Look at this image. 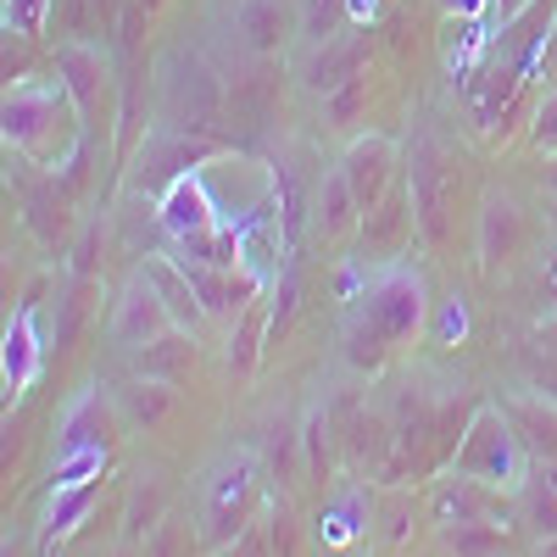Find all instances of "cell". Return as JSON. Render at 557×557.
<instances>
[{"label": "cell", "instance_id": "6da1fadb", "mask_svg": "<svg viewBox=\"0 0 557 557\" xmlns=\"http://www.w3.org/2000/svg\"><path fill=\"white\" fill-rule=\"evenodd\" d=\"M430 323V285L412 262H385L374 278L346 296V318H341V346L357 374H380V368L424 335Z\"/></svg>", "mask_w": 557, "mask_h": 557}, {"label": "cell", "instance_id": "7a4b0ae2", "mask_svg": "<svg viewBox=\"0 0 557 557\" xmlns=\"http://www.w3.org/2000/svg\"><path fill=\"white\" fill-rule=\"evenodd\" d=\"M84 112L67 96V84L57 78H17L7 89V107H0V134L17 157H28L34 168H62L78 146Z\"/></svg>", "mask_w": 557, "mask_h": 557}, {"label": "cell", "instance_id": "3957f363", "mask_svg": "<svg viewBox=\"0 0 557 557\" xmlns=\"http://www.w3.org/2000/svg\"><path fill=\"white\" fill-rule=\"evenodd\" d=\"M407 190H412V218H418V240L441 251L451 240V218H457V162L435 134H418L407 151Z\"/></svg>", "mask_w": 557, "mask_h": 557}, {"label": "cell", "instance_id": "277c9868", "mask_svg": "<svg viewBox=\"0 0 557 557\" xmlns=\"http://www.w3.org/2000/svg\"><path fill=\"white\" fill-rule=\"evenodd\" d=\"M257 507H262V480H257V462L251 457H228L212 469L207 480V502H201V530L196 541L207 552H228L251 524H257Z\"/></svg>", "mask_w": 557, "mask_h": 557}, {"label": "cell", "instance_id": "5b68a950", "mask_svg": "<svg viewBox=\"0 0 557 557\" xmlns=\"http://www.w3.org/2000/svg\"><path fill=\"white\" fill-rule=\"evenodd\" d=\"M451 469L469 474V480H485V485H502V491H519V480L530 474V451L519 446V435L502 418V407L480 401V412L469 418V430H462V441H457Z\"/></svg>", "mask_w": 557, "mask_h": 557}, {"label": "cell", "instance_id": "8992f818", "mask_svg": "<svg viewBox=\"0 0 557 557\" xmlns=\"http://www.w3.org/2000/svg\"><path fill=\"white\" fill-rule=\"evenodd\" d=\"M524 84H530V67L507 62V57H496L480 78H469V117H474V128L491 139V146H502L507 128H513Z\"/></svg>", "mask_w": 557, "mask_h": 557}, {"label": "cell", "instance_id": "52a82bcc", "mask_svg": "<svg viewBox=\"0 0 557 557\" xmlns=\"http://www.w3.org/2000/svg\"><path fill=\"white\" fill-rule=\"evenodd\" d=\"M430 519H435V524H491V519H513V491L446 469V474L430 485ZM513 524H519V519H513Z\"/></svg>", "mask_w": 557, "mask_h": 557}, {"label": "cell", "instance_id": "ba28073f", "mask_svg": "<svg viewBox=\"0 0 557 557\" xmlns=\"http://www.w3.org/2000/svg\"><path fill=\"white\" fill-rule=\"evenodd\" d=\"M335 430H341V457L351 474H385L391 462V418L374 412L362 396H341L335 407Z\"/></svg>", "mask_w": 557, "mask_h": 557}, {"label": "cell", "instance_id": "9c48e42d", "mask_svg": "<svg viewBox=\"0 0 557 557\" xmlns=\"http://www.w3.org/2000/svg\"><path fill=\"white\" fill-rule=\"evenodd\" d=\"M168 330H178V323H173L162 290L151 285V273H134L123 285V296H117V307H112V341L123 351H139V346L162 341Z\"/></svg>", "mask_w": 557, "mask_h": 557}, {"label": "cell", "instance_id": "30bf717a", "mask_svg": "<svg viewBox=\"0 0 557 557\" xmlns=\"http://www.w3.org/2000/svg\"><path fill=\"white\" fill-rule=\"evenodd\" d=\"M341 173H346V184H351L357 207L368 212V207H380V201L391 196V184H396L407 168H401L396 139H385V134H357L351 146H346V157H341Z\"/></svg>", "mask_w": 557, "mask_h": 557}, {"label": "cell", "instance_id": "8fae6325", "mask_svg": "<svg viewBox=\"0 0 557 557\" xmlns=\"http://www.w3.org/2000/svg\"><path fill=\"white\" fill-rule=\"evenodd\" d=\"M157 223H162V235H168L173 246H178V240H196V235H212V228L223 223V212H218V201H212V190H207L201 168L184 173V178H173L168 190L157 196Z\"/></svg>", "mask_w": 557, "mask_h": 557}, {"label": "cell", "instance_id": "7c38bea8", "mask_svg": "<svg viewBox=\"0 0 557 557\" xmlns=\"http://www.w3.org/2000/svg\"><path fill=\"white\" fill-rule=\"evenodd\" d=\"M418 235V218H412V190H407V173L391 184V196L380 207H368L362 223H357V246L362 257H380L391 262L396 251H407V240Z\"/></svg>", "mask_w": 557, "mask_h": 557}, {"label": "cell", "instance_id": "4fadbf2b", "mask_svg": "<svg viewBox=\"0 0 557 557\" xmlns=\"http://www.w3.org/2000/svg\"><path fill=\"white\" fill-rule=\"evenodd\" d=\"M117 418H123L117 396H107L101 385H96V391H84V396L67 407V418H62L57 457H67V451H112V441H117Z\"/></svg>", "mask_w": 557, "mask_h": 557}, {"label": "cell", "instance_id": "5bb4252c", "mask_svg": "<svg viewBox=\"0 0 557 557\" xmlns=\"http://www.w3.org/2000/svg\"><path fill=\"white\" fill-rule=\"evenodd\" d=\"M57 78L67 84V96L78 101L84 123H96V117L107 112V89H112V73H107V62H101V51H96V45H78V39H67L62 51H57Z\"/></svg>", "mask_w": 557, "mask_h": 557}, {"label": "cell", "instance_id": "9a60e30c", "mask_svg": "<svg viewBox=\"0 0 557 557\" xmlns=\"http://www.w3.org/2000/svg\"><path fill=\"white\" fill-rule=\"evenodd\" d=\"M223 146L218 139H207V134H168V139H151L146 146V157H139V184H157L162 178V190L173 178H184V173H196L201 162H212Z\"/></svg>", "mask_w": 557, "mask_h": 557}, {"label": "cell", "instance_id": "2e32d148", "mask_svg": "<svg viewBox=\"0 0 557 557\" xmlns=\"http://www.w3.org/2000/svg\"><path fill=\"white\" fill-rule=\"evenodd\" d=\"M39 362H45V346H39V330H34V301H23L7 323V341H0V380H7V396H23L39 380Z\"/></svg>", "mask_w": 557, "mask_h": 557}, {"label": "cell", "instance_id": "e0dca14e", "mask_svg": "<svg viewBox=\"0 0 557 557\" xmlns=\"http://www.w3.org/2000/svg\"><path fill=\"white\" fill-rule=\"evenodd\" d=\"M502 418L513 424L519 446L530 451V462H557V401L530 391V396H507Z\"/></svg>", "mask_w": 557, "mask_h": 557}, {"label": "cell", "instance_id": "ac0fdd59", "mask_svg": "<svg viewBox=\"0 0 557 557\" xmlns=\"http://www.w3.org/2000/svg\"><path fill=\"white\" fill-rule=\"evenodd\" d=\"M513 519L530 541L557 535V462H530V474L513 491Z\"/></svg>", "mask_w": 557, "mask_h": 557}, {"label": "cell", "instance_id": "d6986e66", "mask_svg": "<svg viewBox=\"0 0 557 557\" xmlns=\"http://www.w3.org/2000/svg\"><path fill=\"white\" fill-rule=\"evenodd\" d=\"M524 251V212L513 196H485L480 201V262L496 273Z\"/></svg>", "mask_w": 557, "mask_h": 557}, {"label": "cell", "instance_id": "ffe728a7", "mask_svg": "<svg viewBox=\"0 0 557 557\" xmlns=\"http://www.w3.org/2000/svg\"><path fill=\"white\" fill-rule=\"evenodd\" d=\"M196 368V335L190 330H168L162 341L128 351V374L134 380H162V385H184Z\"/></svg>", "mask_w": 557, "mask_h": 557}, {"label": "cell", "instance_id": "44dd1931", "mask_svg": "<svg viewBox=\"0 0 557 557\" xmlns=\"http://www.w3.org/2000/svg\"><path fill=\"white\" fill-rule=\"evenodd\" d=\"M441 546L451 557H524L519 524L513 519H491V524H435Z\"/></svg>", "mask_w": 557, "mask_h": 557}, {"label": "cell", "instance_id": "7402d4cb", "mask_svg": "<svg viewBox=\"0 0 557 557\" xmlns=\"http://www.w3.org/2000/svg\"><path fill=\"white\" fill-rule=\"evenodd\" d=\"M146 273H151V285L162 290V301H168V312H173V323H178V330L201 335V323H207V307H201L196 285H190V278H184V268L173 262V251H168V257H146Z\"/></svg>", "mask_w": 557, "mask_h": 557}, {"label": "cell", "instance_id": "603a6c76", "mask_svg": "<svg viewBox=\"0 0 557 557\" xmlns=\"http://www.w3.org/2000/svg\"><path fill=\"white\" fill-rule=\"evenodd\" d=\"M273 335V301L262 296L257 307H246L235 323H228V351H223V362H228V374L235 380H246L251 368L262 362V341Z\"/></svg>", "mask_w": 557, "mask_h": 557}, {"label": "cell", "instance_id": "cb8c5ba5", "mask_svg": "<svg viewBox=\"0 0 557 557\" xmlns=\"http://www.w3.org/2000/svg\"><path fill=\"white\" fill-rule=\"evenodd\" d=\"M357 73H368V34H341L318 51V62L307 67V84L318 89V96H330V89H341Z\"/></svg>", "mask_w": 557, "mask_h": 557}, {"label": "cell", "instance_id": "d4e9b609", "mask_svg": "<svg viewBox=\"0 0 557 557\" xmlns=\"http://www.w3.org/2000/svg\"><path fill=\"white\" fill-rule=\"evenodd\" d=\"M491 45H496L491 17H446V73L451 78H469Z\"/></svg>", "mask_w": 557, "mask_h": 557}, {"label": "cell", "instance_id": "484cf974", "mask_svg": "<svg viewBox=\"0 0 557 557\" xmlns=\"http://www.w3.org/2000/svg\"><path fill=\"white\" fill-rule=\"evenodd\" d=\"M101 480H107V474H101ZM101 480H84V485H62V491H51V513H45V546H51V541H67L89 513H96Z\"/></svg>", "mask_w": 557, "mask_h": 557}, {"label": "cell", "instance_id": "4316f807", "mask_svg": "<svg viewBox=\"0 0 557 557\" xmlns=\"http://www.w3.org/2000/svg\"><path fill=\"white\" fill-rule=\"evenodd\" d=\"M173 257H178V262H201V268H246V235H240L235 223H218L212 235L178 240Z\"/></svg>", "mask_w": 557, "mask_h": 557}, {"label": "cell", "instance_id": "83f0119b", "mask_svg": "<svg viewBox=\"0 0 557 557\" xmlns=\"http://www.w3.org/2000/svg\"><path fill=\"white\" fill-rule=\"evenodd\" d=\"M173 401H178V385H162V380H134L128 374V385L117 391L123 418H128V424H139V430H157L162 418L173 412Z\"/></svg>", "mask_w": 557, "mask_h": 557}, {"label": "cell", "instance_id": "f1b7e54d", "mask_svg": "<svg viewBox=\"0 0 557 557\" xmlns=\"http://www.w3.org/2000/svg\"><path fill=\"white\" fill-rule=\"evenodd\" d=\"M368 535V491L362 485H351L341 502H330L323 507V519H318V541L323 546H351V541H362Z\"/></svg>", "mask_w": 557, "mask_h": 557}, {"label": "cell", "instance_id": "f546056e", "mask_svg": "<svg viewBox=\"0 0 557 557\" xmlns=\"http://www.w3.org/2000/svg\"><path fill=\"white\" fill-rule=\"evenodd\" d=\"M357 223H362V207H357V196H351L346 173H341V168L323 173V184H318V228H323L330 240H341V235H351Z\"/></svg>", "mask_w": 557, "mask_h": 557}, {"label": "cell", "instance_id": "4dcf8cb0", "mask_svg": "<svg viewBox=\"0 0 557 557\" xmlns=\"http://www.w3.org/2000/svg\"><path fill=\"white\" fill-rule=\"evenodd\" d=\"M301 451H307V480H330L341 457V430H335V412L318 407L307 424H301Z\"/></svg>", "mask_w": 557, "mask_h": 557}, {"label": "cell", "instance_id": "1f68e13d", "mask_svg": "<svg viewBox=\"0 0 557 557\" xmlns=\"http://www.w3.org/2000/svg\"><path fill=\"white\" fill-rule=\"evenodd\" d=\"M235 28L246 34V45L257 57L278 51V39H285V0H240Z\"/></svg>", "mask_w": 557, "mask_h": 557}, {"label": "cell", "instance_id": "d6a6232c", "mask_svg": "<svg viewBox=\"0 0 557 557\" xmlns=\"http://www.w3.org/2000/svg\"><path fill=\"white\" fill-rule=\"evenodd\" d=\"M162 485L146 474V480H134L128 491V507H123V541H151L162 530Z\"/></svg>", "mask_w": 557, "mask_h": 557}, {"label": "cell", "instance_id": "836d02e7", "mask_svg": "<svg viewBox=\"0 0 557 557\" xmlns=\"http://www.w3.org/2000/svg\"><path fill=\"white\" fill-rule=\"evenodd\" d=\"M268 469H273L278 485H296L307 474V451H301V435L290 430V418H278L268 430Z\"/></svg>", "mask_w": 557, "mask_h": 557}, {"label": "cell", "instance_id": "e575fe53", "mask_svg": "<svg viewBox=\"0 0 557 557\" xmlns=\"http://www.w3.org/2000/svg\"><path fill=\"white\" fill-rule=\"evenodd\" d=\"M362 117H368V73L346 78L341 89H330V96H323V123H330V128L351 134Z\"/></svg>", "mask_w": 557, "mask_h": 557}, {"label": "cell", "instance_id": "d590c367", "mask_svg": "<svg viewBox=\"0 0 557 557\" xmlns=\"http://www.w3.org/2000/svg\"><path fill=\"white\" fill-rule=\"evenodd\" d=\"M346 23H351V7H346V0H307V12H301V34H307L312 45L341 39Z\"/></svg>", "mask_w": 557, "mask_h": 557}, {"label": "cell", "instance_id": "8d00e7d4", "mask_svg": "<svg viewBox=\"0 0 557 557\" xmlns=\"http://www.w3.org/2000/svg\"><path fill=\"white\" fill-rule=\"evenodd\" d=\"M262 524H268L273 557H296V546H301V519H296V507H290L285 496H273V502H268V513H262Z\"/></svg>", "mask_w": 557, "mask_h": 557}, {"label": "cell", "instance_id": "74e56055", "mask_svg": "<svg viewBox=\"0 0 557 557\" xmlns=\"http://www.w3.org/2000/svg\"><path fill=\"white\" fill-rule=\"evenodd\" d=\"M51 12H57V0H7L0 23H7V34H17V39H34V34H45Z\"/></svg>", "mask_w": 557, "mask_h": 557}, {"label": "cell", "instance_id": "f35d334b", "mask_svg": "<svg viewBox=\"0 0 557 557\" xmlns=\"http://www.w3.org/2000/svg\"><path fill=\"white\" fill-rule=\"evenodd\" d=\"M101 474H107V451H67V457H57V469H51V491L101 480Z\"/></svg>", "mask_w": 557, "mask_h": 557}, {"label": "cell", "instance_id": "ab89813d", "mask_svg": "<svg viewBox=\"0 0 557 557\" xmlns=\"http://www.w3.org/2000/svg\"><path fill=\"white\" fill-rule=\"evenodd\" d=\"M530 151L557 157V89H546V96L535 101V112H530Z\"/></svg>", "mask_w": 557, "mask_h": 557}, {"label": "cell", "instance_id": "60d3db41", "mask_svg": "<svg viewBox=\"0 0 557 557\" xmlns=\"http://www.w3.org/2000/svg\"><path fill=\"white\" fill-rule=\"evenodd\" d=\"M446 7V17H496L502 12V23H513L530 0H441Z\"/></svg>", "mask_w": 557, "mask_h": 557}, {"label": "cell", "instance_id": "b9f144b4", "mask_svg": "<svg viewBox=\"0 0 557 557\" xmlns=\"http://www.w3.org/2000/svg\"><path fill=\"white\" fill-rule=\"evenodd\" d=\"M462 335H469V307H462V296H446L441 323H435V346H457Z\"/></svg>", "mask_w": 557, "mask_h": 557}, {"label": "cell", "instance_id": "7bdbcfd3", "mask_svg": "<svg viewBox=\"0 0 557 557\" xmlns=\"http://www.w3.org/2000/svg\"><path fill=\"white\" fill-rule=\"evenodd\" d=\"M407 519H412V496H407V485H391V502H385V541L396 546V541H407Z\"/></svg>", "mask_w": 557, "mask_h": 557}, {"label": "cell", "instance_id": "ee69618b", "mask_svg": "<svg viewBox=\"0 0 557 557\" xmlns=\"http://www.w3.org/2000/svg\"><path fill=\"white\" fill-rule=\"evenodd\" d=\"M228 557H273V541H268V524L257 519V524H251V530H246V535H240L235 546H228Z\"/></svg>", "mask_w": 557, "mask_h": 557}, {"label": "cell", "instance_id": "f6af8a7d", "mask_svg": "<svg viewBox=\"0 0 557 557\" xmlns=\"http://www.w3.org/2000/svg\"><path fill=\"white\" fill-rule=\"evenodd\" d=\"M530 357L557 362V318H541V323H535V335H530Z\"/></svg>", "mask_w": 557, "mask_h": 557}, {"label": "cell", "instance_id": "bcb514c9", "mask_svg": "<svg viewBox=\"0 0 557 557\" xmlns=\"http://www.w3.org/2000/svg\"><path fill=\"white\" fill-rule=\"evenodd\" d=\"M557 78V12H552V23H546V39H541V57H535V78Z\"/></svg>", "mask_w": 557, "mask_h": 557}, {"label": "cell", "instance_id": "7dc6e473", "mask_svg": "<svg viewBox=\"0 0 557 557\" xmlns=\"http://www.w3.org/2000/svg\"><path fill=\"white\" fill-rule=\"evenodd\" d=\"M530 391H541V396H552V401H557V362L530 357Z\"/></svg>", "mask_w": 557, "mask_h": 557}, {"label": "cell", "instance_id": "c3c4849f", "mask_svg": "<svg viewBox=\"0 0 557 557\" xmlns=\"http://www.w3.org/2000/svg\"><path fill=\"white\" fill-rule=\"evenodd\" d=\"M351 7V23H374L380 17V0H346Z\"/></svg>", "mask_w": 557, "mask_h": 557}, {"label": "cell", "instance_id": "681fc988", "mask_svg": "<svg viewBox=\"0 0 557 557\" xmlns=\"http://www.w3.org/2000/svg\"><path fill=\"white\" fill-rule=\"evenodd\" d=\"M541 190H546V201H557V157H546V173H541Z\"/></svg>", "mask_w": 557, "mask_h": 557}, {"label": "cell", "instance_id": "f907efd6", "mask_svg": "<svg viewBox=\"0 0 557 557\" xmlns=\"http://www.w3.org/2000/svg\"><path fill=\"white\" fill-rule=\"evenodd\" d=\"M535 557H557V535L552 541H535Z\"/></svg>", "mask_w": 557, "mask_h": 557}, {"label": "cell", "instance_id": "816d5d0a", "mask_svg": "<svg viewBox=\"0 0 557 557\" xmlns=\"http://www.w3.org/2000/svg\"><path fill=\"white\" fill-rule=\"evenodd\" d=\"M546 290L557 296V262H552V273H546Z\"/></svg>", "mask_w": 557, "mask_h": 557}, {"label": "cell", "instance_id": "f5cc1de1", "mask_svg": "<svg viewBox=\"0 0 557 557\" xmlns=\"http://www.w3.org/2000/svg\"><path fill=\"white\" fill-rule=\"evenodd\" d=\"M546 212H552V228H557V201H546Z\"/></svg>", "mask_w": 557, "mask_h": 557}]
</instances>
